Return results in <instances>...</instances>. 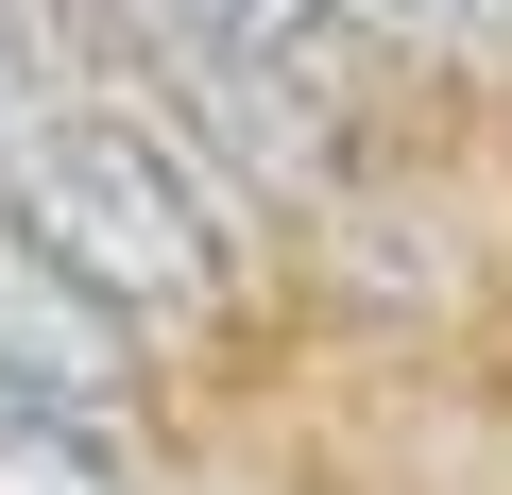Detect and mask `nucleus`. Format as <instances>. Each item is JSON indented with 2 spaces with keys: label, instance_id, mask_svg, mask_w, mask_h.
I'll return each instance as SVG.
<instances>
[{
  "label": "nucleus",
  "instance_id": "obj_1",
  "mask_svg": "<svg viewBox=\"0 0 512 495\" xmlns=\"http://www.w3.org/2000/svg\"><path fill=\"white\" fill-rule=\"evenodd\" d=\"M0 205L103 325H205L222 308V171L154 103H103V86L18 103L0 120Z\"/></svg>",
  "mask_w": 512,
  "mask_h": 495
},
{
  "label": "nucleus",
  "instance_id": "obj_2",
  "mask_svg": "<svg viewBox=\"0 0 512 495\" xmlns=\"http://www.w3.org/2000/svg\"><path fill=\"white\" fill-rule=\"evenodd\" d=\"M0 376H52V393H86V410H120V376H137V325H103L35 239H18V205H0Z\"/></svg>",
  "mask_w": 512,
  "mask_h": 495
},
{
  "label": "nucleus",
  "instance_id": "obj_3",
  "mask_svg": "<svg viewBox=\"0 0 512 495\" xmlns=\"http://www.w3.org/2000/svg\"><path fill=\"white\" fill-rule=\"evenodd\" d=\"M137 18L171 35V69H188V86H274V69H308L325 0H137Z\"/></svg>",
  "mask_w": 512,
  "mask_h": 495
},
{
  "label": "nucleus",
  "instance_id": "obj_4",
  "mask_svg": "<svg viewBox=\"0 0 512 495\" xmlns=\"http://www.w3.org/2000/svg\"><path fill=\"white\" fill-rule=\"evenodd\" d=\"M0 495H120V444L86 393L52 376H0Z\"/></svg>",
  "mask_w": 512,
  "mask_h": 495
},
{
  "label": "nucleus",
  "instance_id": "obj_5",
  "mask_svg": "<svg viewBox=\"0 0 512 495\" xmlns=\"http://www.w3.org/2000/svg\"><path fill=\"white\" fill-rule=\"evenodd\" d=\"M325 35L410 52V69H512V0H325Z\"/></svg>",
  "mask_w": 512,
  "mask_h": 495
}]
</instances>
